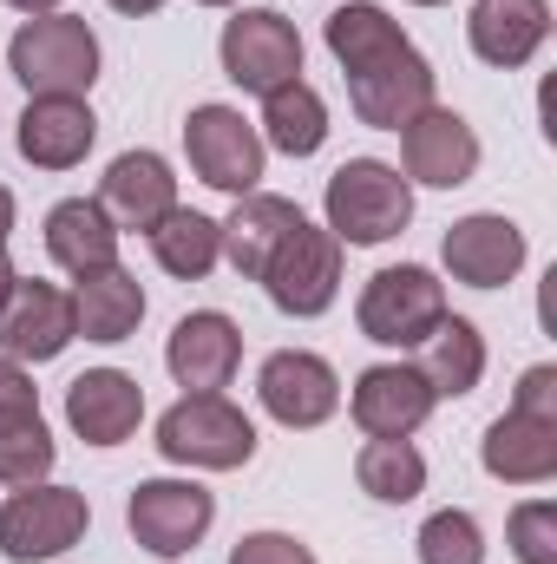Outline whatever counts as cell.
<instances>
[{
	"mask_svg": "<svg viewBox=\"0 0 557 564\" xmlns=\"http://www.w3.org/2000/svg\"><path fill=\"white\" fill-rule=\"evenodd\" d=\"M328 53L341 59L348 79V106L361 126L374 132H401L433 106V66L414 40L401 33V20L374 0H348L328 13Z\"/></svg>",
	"mask_w": 557,
	"mask_h": 564,
	"instance_id": "6da1fadb",
	"label": "cell"
},
{
	"mask_svg": "<svg viewBox=\"0 0 557 564\" xmlns=\"http://www.w3.org/2000/svg\"><path fill=\"white\" fill-rule=\"evenodd\" d=\"M7 73L33 99H86L99 79V33L79 13H33L7 40Z\"/></svg>",
	"mask_w": 557,
	"mask_h": 564,
	"instance_id": "7a4b0ae2",
	"label": "cell"
},
{
	"mask_svg": "<svg viewBox=\"0 0 557 564\" xmlns=\"http://www.w3.org/2000/svg\"><path fill=\"white\" fill-rule=\"evenodd\" d=\"M321 210H328V230H335L341 243L374 250V243H394V237L414 224V191H407V177H401L394 164H381V158H348V164L328 177Z\"/></svg>",
	"mask_w": 557,
	"mask_h": 564,
	"instance_id": "3957f363",
	"label": "cell"
},
{
	"mask_svg": "<svg viewBox=\"0 0 557 564\" xmlns=\"http://www.w3.org/2000/svg\"><path fill=\"white\" fill-rule=\"evenodd\" d=\"M157 453L171 466H197V473H237L256 459V426L243 408H230L223 394H184L164 421H157Z\"/></svg>",
	"mask_w": 557,
	"mask_h": 564,
	"instance_id": "277c9868",
	"label": "cell"
},
{
	"mask_svg": "<svg viewBox=\"0 0 557 564\" xmlns=\"http://www.w3.org/2000/svg\"><path fill=\"white\" fill-rule=\"evenodd\" d=\"M92 525V506L86 492L73 486H13V499L0 506V558L7 564H40V558H59L86 539Z\"/></svg>",
	"mask_w": 557,
	"mask_h": 564,
	"instance_id": "5b68a950",
	"label": "cell"
},
{
	"mask_svg": "<svg viewBox=\"0 0 557 564\" xmlns=\"http://www.w3.org/2000/svg\"><path fill=\"white\" fill-rule=\"evenodd\" d=\"M354 322L381 348H419L446 322V282L433 276V270H419V263L381 270V276H368V289H361Z\"/></svg>",
	"mask_w": 557,
	"mask_h": 564,
	"instance_id": "8992f818",
	"label": "cell"
},
{
	"mask_svg": "<svg viewBox=\"0 0 557 564\" xmlns=\"http://www.w3.org/2000/svg\"><path fill=\"white\" fill-rule=\"evenodd\" d=\"M125 525L151 558H184L204 545V532L217 525V499L197 479H144L125 499Z\"/></svg>",
	"mask_w": 557,
	"mask_h": 564,
	"instance_id": "52a82bcc",
	"label": "cell"
},
{
	"mask_svg": "<svg viewBox=\"0 0 557 564\" xmlns=\"http://www.w3.org/2000/svg\"><path fill=\"white\" fill-rule=\"evenodd\" d=\"M184 151H190V171L210 184V191H230V197H250L263 184V132L237 112V106H197L184 119Z\"/></svg>",
	"mask_w": 557,
	"mask_h": 564,
	"instance_id": "ba28073f",
	"label": "cell"
},
{
	"mask_svg": "<svg viewBox=\"0 0 557 564\" xmlns=\"http://www.w3.org/2000/svg\"><path fill=\"white\" fill-rule=\"evenodd\" d=\"M217 53H223V73L256 99L288 86V79H302V33L270 7H243L237 20H223Z\"/></svg>",
	"mask_w": 557,
	"mask_h": 564,
	"instance_id": "9c48e42d",
	"label": "cell"
},
{
	"mask_svg": "<svg viewBox=\"0 0 557 564\" xmlns=\"http://www.w3.org/2000/svg\"><path fill=\"white\" fill-rule=\"evenodd\" d=\"M263 289H270V302L282 315H302V322L335 308V295H341V237L302 224L276 250V263L263 270Z\"/></svg>",
	"mask_w": 557,
	"mask_h": 564,
	"instance_id": "30bf717a",
	"label": "cell"
},
{
	"mask_svg": "<svg viewBox=\"0 0 557 564\" xmlns=\"http://www.w3.org/2000/svg\"><path fill=\"white\" fill-rule=\"evenodd\" d=\"M59 446L40 414V388L20 361L0 355V486H40L53 473Z\"/></svg>",
	"mask_w": 557,
	"mask_h": 564,
	"instance_id": "8fae6325",
	"label": "cell"
},
{
	"mask_svg": "<svg viewBox=\"0 0 557 564\" xmlns=\"http://www.w3.org/2000/svg\"><path fill=\"white\" fill-rule=\"evenodd\" d=\"M237 361H243V328L223 315V308H197L171 328L164 341V368L177 375V388L190 394H223L237 381Z\"/></svg>",
	"mask_w": 557,
	"mask_h": 564,
	"instance_id": "7c38bea8",
	"label": "cell"
},
{
	"mask_svg": "<svg viewBox=\"0 0 557 564\" xmlns=\"http://www.w3.org/2000/svg\"><path fill=\"white\" fill-rule=\"evenodd\" d=\"M256 394H263V414L282 421L288 433H295V426H321L341 408L335 368H328L321 355H308V348H276V355L263 361V375H256Z\"/></svg>",
	"mask_w": 557,
	"mask_h": 564,
	"instance_id": "4fadbf2b",
	"label": "cell"
},
{
	"mask_svg": "<svg viewBox=\"0 0 557 564\" xmlns=\"http://www.w3.org/2000/svg\"><path fill=\"white\" fill-rule=\"evenodd\" d=\"M92 204L112 217L119 237H125V230H144V237H151V230L177 210V177H171V164H164L157 151H125V158L106 164Z\"/></svg>",
	"mask_w": 557,
	"mask_h": 564,
	"instance_id": "5bb4252c",
	"label": "cell"
},
{
	"mask_svg": "<svg viewBox=\"0 0 557 564\" xmlns=\"http://www.w3.org/2000/svg\"><path fill=\"white\" fill-rule=\"evenodd\" d=\"M401 164H407V177L433 184V191H459V184H472V171H479V132H472L459 112L426 106L419 119L401 126Z\"/></svg>",
	"mask_w": 557,
	"mask_h": 564,
	"instance_id": "9a60e30c",
	"label": "cell"
},
{
	"mask_svg": "<svg viewBox=\"0 0 557 564\" xmlns=\"http://www.w3.org/2000/svg\"><path fill=\"white\" fill-rule=\"evenodd\" d=\"M433 408H439V401H433L426 375L407 368V361L368 368V375L354 381V401H348V414H354V426H361L368 440H414Z\"/></svg>",
	"mask_w": 557,
	"mask_h": 564,
	"instance_id": "2e32d148",
	"label": "cell"
},
{
	"mask_svg": "<svg viewBox=\"0 0 557 564\" xmlns=\"http://www.w3.org/2000/svg\"><path fill=\"white\" fill-rule=\"evenodd\" d=\"M439 257H446L452 282H466V289H505L525 270V230L499 210H479V217H459L446 230Z\"/></svg>",
	"mask_w": 557,
	"mask_h": 564,
	"instance_id": "e0dca14e",
	"label": "cell"
},
{
	"mask_svg": "<svg viewBox=\"0 0 557 564\" xmlns=\"http://www.w3.org/2000/svg\"><path fill=\"white\" fill-rule=\"evenodd\" d=\"M79 335L73 322V295L53 282H13L7 308H0V355L7 361H53L66 355V341Z\"/></svg>",
	"mask_w": 557,
	"mask_h": 564,
	"instance_id": "ac0fdd59",
	"label": "cell"
},
{
	"mask_svg": "<svg viewBox=\"0 0 557 564\" xmlns=\"http://www.w3.org/2000/svg\"><path fill=\"white\" fill-rule=\"evenodd\" d=\"M144 421V388L125 368H86L66 388V426L86 446H125Z\"/></svg>",
	"mask_w": 557,
	"mask_h": 564,
	"instance_id": "d6986e66",
	"label": "cell"
},
{
	"mask_svg": "<svg viewBox=\"0 0 557 564\" xmlns=\"http://www.w3.org/2000/svg\"><path fill=\"white\" fill-rule=\"evenodd\" d=\"M466 40H472V53H479L485 66L518 73V66H532V53L551 40V0H472Z\"/></svg>",
	"mask_w": 557,
	"mask_h": 564,
	"instance_id": "ffe728a7",
	"label": "cell"
},
{
	"mask_svg": "<svg viewBox=\"0 0 557 564\" xmlns=\"http://www.w3.org/2000/svg\"><path fill=\"white\" fill-rule=\"evenodd\" d=\"M92 139H99V119H92L86 99H26L20 132H13L20 158L33 171H73V164H86Z\"/></svg>",
	"mask_w": 557,
	"mask_h": 564,
	"instance_id": "44dd1931",
	"label": "cell"
},
{
	"mask_svg": "<svg viewBox=\"0 0 557 564\" xmlns=\"http://www.w3.org/2000/svg\"><path fill=\"white\" fill-rule=\"evenodd\" d=\"M308 217L288 204V197H270V191H250L237 197V210L223 217V257L243 282H263V270L276 263V250L302 230Z\"/></svg>",
	"mask_w": 557,
	"mask_h": 564,
	"instance_id": "7402d4cb",
	"label": "cell"
},
{
	"mask_svg": "<svg viewBox=\"0 0 557 564\" xmlns=\"http://www.w3.org/2000/svg\"><path fill=\"white\" fill-rule=\"evenodd\" d=\"M479 459L505 486H545V479H557V421L499 414L485 426V440H479Z\"/></svg>",
	"mask_w": 557,
	"mask_h": 564,
	"instance_id": "603a6c76",
	"label": "cell"
},
{
	"mask_svg": "<svg viewBox=\"0 0 557 564\" xmlns=\"http://www.w3.org/2000/svg\"><path fill=\"white\" fill-rule=\"evenodd\" d=\"M46 257L79 282V276H92V270L119 263V230H112V217L92 197H66V204L46 210Z\"/></svg>",
	"mask_w": 557,
	"mask_h": 564,
	"instance_id": "cb8c5ba5",
	"label": "cell"
},
{
	"mask_svg": "<svg viewBox=\"0 0 557 564\" xmlns=\"http://www.w3.org/2000/svg\"><path fill=\"white\" fill-rule=\"evenodd\" d=\"M73 322H79V335L86 341H132L144 322V289L132 270H92V276H79L73 289Z\"/></svg>",
	"mask_w": 557,
	"mask_h": 564,
	"instance_id": "d4e9b609",
	"label": "cell"
},
{
	"mask_svg": "<svg viewBox=\"0 0 557 564\" xmlns=\"http://www.w3.org/2000/svg\"><path fill=\"white\" fill-rule=\"evenodd\" d=\"M419 375L433 388V401H466L485 381V335L466 315H446L426 341H419Z\"/></svg>",
	"mask_w": 557,
	"mask_h": 564,
	"instance_id": "484cf974",
	"label": "cell"
},
{
	"mask_svg": "<svg viewBox=\"0 0 557 564\" xmlns=\"http://www.w3.org/2000/svg\"><path fill=\"white\" fill-rule=\"evenodd\" d=\"M151 257H157V270L177 282H204L217 263H223V224L217 217H204V210H171L157 230H151Z\"/></svg>",
	"mask_w": 557,
	"mask_h": 564,
	"instance_id": "4316f807",
	"label": "cell"
},
{
	"mask_svg": "<svg viewBox=\"0 0 557 564\" xmlns=\"http://www.w3.org/2000/svg\"><path fill=\"white\" fill-rule=\"evenodd\" d=\"M263 144H276L282 158H315L328 144V106L308 79L263 93Z\"/></svg>",
	"mask_w": 557,
	"mask_h": 564,
	"instance_id": "83f0119b",
	"label": "cell"
},
{
	"mask_svg": "<svg viewBox=\"0 0 557 564\" xmlns=\"http://www.w3.org/2000/svg\"><path fill=\"white\" fill-rule=\"evenodd\" d=\"M354 479H361L368 499L407 506V499L426 492V453H419L414 440H368L361 459H354Z\"/></svg>",
	"mask_w": 557,
	"mask_h": 564,
	"instance_id": "f1b7e54d",
	"label": "cell"
},
{
	"mask_svg": "<svg viewBox=\"0 0 557 564\" xmlns=\"http://www.w3.org/2000/svg\"><path fill=\"white\" fill-rule=\"evenodd\" d=\"M414 545H419V564H485V532H479V519L459 512V506L433 512V519L419 525Z\"/></svg>",
	"mask_w": 557,
	"mask_h": 564,
	"instance_id": "f546056e",
	"label": "cell"
},
{
	"mask_svg": "<svg viewBox=\"0 0 557 564\" xmlns=\"http://www.w3.org/2000/svg\"><path fill=\"white\" fill-rule=\"evenodd\" d=\"M505 539H512L518 564H557V506L551 499H525V506L512 512Z\"/></svg>",
	"mask_w": 557,
	"mask_h": 564,
	"instance_id": "4dcf8cb0",
	"label": "cell"
},
{
	"mask_svg": "<svg viewBox=\"0 0 557 564\" xmlns=\"http://www.w3.org/2000/svg\"><path fill=\"white\" fill-rule=\"evenodd\" d=\"M230 564H315V552L302 539H288V532H243Z\"/></svg>",
	"mask_w": 557,
	"mask_h": 564,
	"instance_id": "1f68e13d",
	"label": "cell"
},
{
	"mask_svg": "<svg viewBox=\"0 0 557 564\" xmlns=\"http://www.w3.org/2000/svg\"><path fill=\"white\" fill-rule=\"evenodd\" d=\"M512 414H532V421H557V368H525L518 394H512Z\"/></svg>",
	"mask_w": 557,
	"mask_h": 564,
	"instance_id": "d6a6232c",
	"label": "cell"
},
{
	"mask_svg": "<svg viewBox=\"0 0 557 564\" xmlns=\"http://www.w3.org/2000/svg\"><path fill=\"white\" fill-rule=\"evenodd\" d=\"M106 7H112V13H132V20H139V13H157L164 0H106Z\"/></svg>",
	"mask_w": 557,
	"mask_h": 564,
	"instance_id": "836d02e7",
	"label": "cell"
},
{
	"mask_svg": "<svg viewBox=\"0 0 557 564\" xmlns=\"http://www.w3.org/2000/svg\"><path fill=\"white\" fill-rule=\"evenodd\" d=\"M13 282H20V276H13V263H7V243H0V308H7V295H13Z\"/></svg>",
	"mask_w": 557,
	"mask_h": 564,
	"instance_id": "e575fe53",
	"label": "cell"
},
{
	"mask_svg": "<svg viewBox=\"0 0 557 564\" xmlns=\"http://www.w3.org/2000/svg\"><path fill=\"white\" fill-rule=\"evenodd\" d=\"M7 230H13V191L0 184V243H7Z\"/></svg>",
	"mask_w": 557,
	"mask_h": 564,
	"instance_id": "d590c367",
	"label": "cell"
},
{
	"mask_svg": "<svg viewBox=\"0 0 557 564\" xmlns=\"http://www.w3.org/2000/svg\"><path fill=\"white\" fill-rule=\"evenodd\" d=\"M7 7H20L26 20H33V13H59V0H7Z\"/></svg>",
	"mask_w": 557,
	"mask_h": 564,
	"instance_id": "8d00e7d4",
	"label": "cell"
},
{
	"mask_svg": "<svg viewBox=\"0 0 557 564\" xmlns=\"http://www.w3.org/2000/svg\"><path fill=\"white\" fill-rule=\"evenodd\" d=\"M197 7H230V0H197Z\"/></svg>",
	"mask_w": 557,
	"mask_h": 564,
	"instance_id": "74e56055",
	"label": "cell"
},
{
	"mask_svg": "<svg viewBox=\"0 0 557 564\" xmlns=\"http://www.w3.org/2000/svg\"><path fill=\"white\" fill-rule=\"evenodd\" d=\"M414 7H446V0H414Z\"/></svg>",
	"mask_w": 557,
	"mask_h": 564,
	"instance_id": "f35d334b",
	"label": "cell"
}]
</instances>
